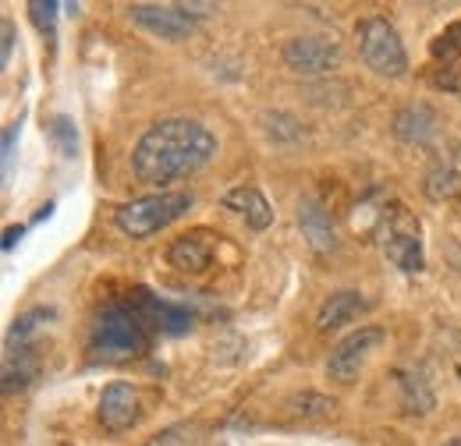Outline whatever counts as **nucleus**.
<instances>
[{"label": "nucleus", "instance_id": "nucleus-1", "mask_svg": "<svg viewBox=\"0 0 461 446\" xmlns=\"http://www.w3.org/2000/svg\"><path fill=\"white\" fill-rule=\"evenodd\" d=\"M213 156H217V138L210 128H203L199 120L171 117V120L153 124L139 138L131 153V170L146 184H167L174 177L206 167Z\"/></svg>", "mask_w": 461, "mask_h": 446}, {"label": "nucleus", "instance_id": "nucleus-2", "mask_svg": "<svg viewBox=\"0 0 461 446\" xmlns=\"http://www.w3.org/2000/svg\"><path fill=\"white\" fill-rule=\"evenodd\" d=\"M149 343L146 323L131 305H111L96 316L93 330H89V354L100 361H124V358H139Z\"/></svg>", "mask_w": 461, "mask_h": 446}, {"label": "nucleus", "instance_id": "nucleus-3", "mask_svg": "<svg viewBox=\"0 0 461 446\" xmlns=\"http://www.w3.org/2000/svg\"><path fill=\"white\" fill-rule=\"evenodd\" d=\"M188 210H192V195H185V192H160V195H146V199L124 202L114 213V223L121 234L142 241V237H153L157 230L171 227L174 220H181Z\"/></svg>", "mask_w": 461, "mask_h": 446}, {"label": "nucleus", "instance_id": "nucleus-4", "mask_svg": "<svg viewBox=\"0 0 461 446\" xmlns=\"http://www.w3.org/2000/svg\"><path fill=\"white\" fill-rule=\"evenodd\" d=\"M355 36H358V54L369 64V71H376L384 78H402L408 71V54H404L402 36L387 18L373 14V18L358 22Z\"/></svg>", "mask_w": 461, "mask_h": 446}, {"label": "nucleus", "instance_id": "nucleus-5", "mask_svg": "<svg viewBox=\"0 0 461 446\" xmlns=\"http://www.w3.org/2000/svg\"><path fill=\"white\" fill-rule=\"evenodd\" d=\"M199 11H213V4H131L128 18L139 29L177 43V40H188L195 32V25L203 18Z\"/></svg>", "mask_w": 461, "mask_h": 446}, {"label": "nucleus", "instance_id": "nucleus-6", "mask_svg": "<svg viewBox=\"0 0 461 446\" xmlns=\"http://www.w3.org/2000/svg\"><path fill=\"white\" fill-rule=\"evenodd\" d=\"M380 343H384V330H380V326H358L355 334L345 336V340L330 351V361H327L330 379L351 383V379L362 372V365L369 361V354H373Z\"/></svg>", "mask_w": 461, "mask_h": 446}, {"label": "nucleus", "instance_id": "nucleus-7", "mask_svg": "<svg viewBox=\"0 0 461 446\" xmlns=\"http://www.w3.org/2000/svg\"><path fill=\"white\" fill-rule=\"evenodd\" d=\"M285 64H288L294 75H327L341 64V47L334 40H316V36H305V40H291L285 43Z\"/></svg>", "mask_w": 461, "mask_h": 446}, {"label": "nucleus", "instance_id": "nucleus-8", "mask_svg": "<svg viewBox=\"0 0 461 446\" xmlns=\"http://www.w3.org/2000/svg\"><path fill=\"white\" fill-rule=\"evenodd\" d=\"M384 255L402 270V273H419L422 270V241H419V223L398 210L391 217L387 237H384Z\"/></svg>", "mask_w": 461, "mask_h": 446}, {"label": "nucleus", "instance_id": "nucleus-9", "mask_svg": "<svg viewBox=\"0 0 461 446\" xmlns=\"http://www.w3.org/2000/svg\"><path fill=\"white\" fill-rule=\"evenodd\" d=\"M100 425L107 433H124L139 422L142 415V400H139V390L131 383H111L104 397H100Z\"/></svg>", "mask_w": 461, "mask_h": 446}, {"label": "nucleus", "instance_id": "nucleus-10", "mask_svg": "<svg viewBox=\"0 0 461 446\" xmlns=\"http://www.w3.org/2000/svg\"><path fill=\"white\" fill-rule=\"evenodd\" d=\"M131 308L142 316L146 326H157L160 334H185L192 330V312L181 308V305H171V301H160L146 290H135L131 294Z\"/></svg>", "mask_w": 461, "mask_h": 446}, {"label": "nucleus", "instance_id": "nucleus-11", "mask_svg": "<svg viewBox=\"0 0 461 446\" xmlns=\"http://www.w3.org/2000/svg\"><path fill=\"white\" fill-rule=\"evenodd\" d=\"M362 312H369V301L358 294V290H334L320 312H316V330L320 334H330V330H341L348 323H355Z\"/></svg>", "mask_w": 461, "mask_h": 446}, {"label": "nucleus", "instance_id": "nucleus-12", "mask_svg": "<svg viewBox=\"0 0 461 446\" xmlns=\"http://www.w3.org/2000/svg\"><path fill=\"white\" fill-rule=\"evenodd\" d=\"M437 131H440V117L426 103H408L394 117V135L404 146H426V142H433Z\"/></svg>", "mask_w": 461, "mask_h": 446}, {"label": "nucleus", "instance_id": "nucleus-13", "mask_svg": "<svg viewBox=\"0 0 461 446\" xmlns=\"http://www.w3.org/2000/svg\"><path fill=\"white\" fill-rule=\"evenodd\" d=\"M298 227H302V234H305V241H309L320 255H327V252L338 248V234H334L330 213H327L320 202L305 199V202L298 206Z\"/></svg>", "mask_w": 461, "mask_h": 446}, {"label": "nucleus", "instance_id": "nucleus-14", "mask_svg": "<svg viewBox=\"0 0 461 446\" xmlns=\"http://www.w3.org/2000/svg\"><path fill=\"white\" fill-rule=\"evenodd\" d=\"M224 206H228L230 213H238L252 230H267L274 223V210H270L267 195L259 188H252V184H241V188L228 192L224 195Z\"/></svg>", "mask_w": 461, "mask_h": 446}, {"label": "nucleus", "instance_id": "nucleus-15", "mask_svg": "<svg viewBox=\"0 0 461 446\" xmlns=\"http://www.w3.org/2000/svg\"><path fill=\"white\" fill-rule=\"evenodd\" d=\"M206 234H185L167 248V263L181 273H203L213 263V241H203Z\"/></svg>", "mask_w": 461, "mask_h": 446}, {"label": "nucleus", "instance_id": "nucleus-16", "mask_svg": "<svg viewBox=\"0 0 461 446\" xmlns=\"http://www.w3.org/2000/svg\"><path fill=\"white\" fill-rule=\"evenodd\" d=\"M40 372V358L32 347L18 343V351H7L4 358V393H14V390H25Z\"/></svg>", "mask_w": 461, "mask_h": 446}, {"label": "nucleus", "instance_id": "nucleus-17", "mask_svg": "<svg viewBox=\"0 0 461 446\" xmlns=\"http://www.w3.org/2000/svg\"><path fill=\"white\" fill-rule=\"evenodd\" d=\"M402 404L408 415H426L433 407V393L422 372H402Z\"/></svg>", "mask_w": 461, "mask_h": 446}, {"label": "nucleus", "instance_id": "nucleus-18", "mask_svg": "<svg viewBox=\"0 0 461 446\" xmlns=\"http://www.w3.org/2000/svg\"><path fill=\"white\" fill-rule=\"evenodd\" d=\"M461 192V174L451 167H433L426 174V195L433 202H444V199H455Z\"/></svg>", "mask_w": 461, "mask_h": 446}, {"label": "nucleus", "instance_id": "nucleus-19", "mask_svg": "<svg viewBox=\"0 0 461 446\" xmlns=\"http://www.w3.org/2000/svg\"><path fill=\"white\" fill-rule=\"evenodd\" d=\"M58 7L60 4H54V0H32V4H29L32 22L40 25V32H43L50 43L58 40Z\"/></svg>", "mask_w": 461, "mask_h": 446}, {"label": "nucleus", "instance_id": "nucleus-20", "mask_svg": "<svg viewBox=\"0 0 461 446\" xmlns=\"http://www.w3.org/2000/svg\"><path fill=\"white\" fill-rule=\"evenodd\" d=\"M47 319H54V312H50V308H36V312L22 316V319L11 326V343H14V340H18V343H25L29 334L36 330V323H47Z\"/></svg>", "mask_w": 461, "mask_h": 446}, {"label": "nucleus", "instance_id": "nucleus-21", "mask_svg": "<svg viewBox=\"0 0 461 446\" xmlns=\"http://www.w3.org/2000/svg\"><path fill=\"white\" fill-rule=\"evenodd\" d=\"M54 138H58L60 153L64 156H75V146H78V138H75V124L68 120V117H54Z\"/></svg>", "mask_w": 461, "mask_h": 446}, {"label": "nucleus", "instance_id": "nucleus-22", "mask_svg": "<svg viewBox=\"0 0 461 446\" xmlns=\"http://www.w3.org/2000/svg\"><path fill=\"white\" fill-rule=\"evenodd\" d=\"M294 407H298V415H302V407H312V415H327V411H334V400L305 393V397H298V400H294Z\"/></svg>", "mask_w": 461, "mask_h": 446}, {"label": "nucleus", "instance_id": "nucleus-23", "mask_svg": "<svg viewBox=\"0 0 461 446\" xmlns=\"http://www.w3.org/2000/svg\"><path fill=\"white\" fill-rule=\"evenodd\" d=\"M177 436H185V425H177V429H167L164 436H157L149 446H185V440H177Z\"/></svg>", "mask_w": 461, "mask_h": 446}, {"label": "nucleus", "instance_id": "nucleus-24", "mask_svg": "<svg viewBox=\"0 0 461 446\" xmlns=\"http://www.w3.org/2000/svg\"><path fill=\"white\" fill-rule=\"evenodd\" d=\"M0 29H4V54H0V64H7V60H11V50H14V25L4 22Z\"/></svg>", "mask_w": 461, "mask_h": 446}, {"label": "nucleus", "instance_id": "nucleus-25", "mask_svg": "<svg viewBox=\"0 0 461 446\" xmlns=\"http://www.w3.org/2000/svg\"><path fill=\"white\" fill-rule=\"evenodd\" d=\"M22 234H25V227H7V230H4V252H11V248L22 241Z\"/></svg>", "mask_w": 461, "mask_h": 446}, {"label": "nucleus", "instance_id": "nucleus-26", "mask_svg": "<svg viewBox=\"0 0 461 446\" xmlns=\"http://www.w3.org/2000/svg\"><path fill=\"white\" fill-rule=\"evenodd\" d=\"M455 263H458V270H461V248L455 252Z\"/></svg>", "mask_w": 461, "mask_h": 446}, {"label": "nucleus", "instance_id": "nucleus-27", "mask_svg": "<svg viewBox=\"0 0 461 446\" xmlns=\"http://www.w3.org/2000/svg\"><path fill=\"white\" fill-rule=\"evenodd\" d=\"M447 446H461V436H458V440H451V443H447Z\"/></svg>", "mask_w": 461, "mask_h": 446}]
</instances>
